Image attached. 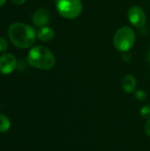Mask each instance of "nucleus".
Instances as JSON below:
<instances>
[{"label": "nucleus", "mask_w": 150, "mask_h": 151, "mask_svg": "<svg viewBox=\"0 0 150 151\" xmlns=\"http://www.w3.org/2000/svg\"><path fill=\"white\" fill-rule=\"evenodd\" d=\"M8 35L11 42L19 49L32 47L36 39L34 29L31 26L20 22L13 23L9 27Z\"/></svg>", "instance_id": "nucleus-1"}, {"label": "nucleus", "mask_w": 150, "mask_h": 151, "mask_svg": "<svg viewBox=\"0 0 150 151\" xmlns=\"http://www.w3.org/2000/svg\"><path fill=\"white\" fill-rule=\"evenodd\" d=\"M27 62L36 69L50 70L56 64L54 54L46 47L38 45L33 47L27 54Z\"/></svg>", "instance_id": "nucleus-2"}, {"label": "nucleus", "mask_w": 150, "mask_h": 151, "mask_svg": "<svg viewBox=\"0 0 150 151\" xmlns=\"http://www.w3.org/2000/svg\"><path fill=\"white\" fill-rule=\"evenodd\" d=\"M136 41L135 32L128 26L118 28L113 36V45L120 52H128Z\"/></svg>", "instance_id": "nucleus-3"}, {"label": "nucleus", "mask_w": 150, "mask_h": 151, "mask_svg": "<svg viewBox=\"0 0 150 151\" xmlns=\"http://www.w3.org/2000/svg\"><path fill=\"white\" fill-rule=\"evenodd\" d=\"M56 10L57 13L68 19L78 18L83 10L80 0H56Z\"/></svg>", "instance_id": "nucleus-4"}, {"label": "nucleus", "mask_w": 150, "mask_h": 151, "mask_svg": "<svg viewBox=\"0 0 150 151\" xmlns=\"http://www.w3.org/2000/svg\"><path fill=\"white\" fill-rule=\"evenodd\" d=\"M127 18L130 23L137 28L143 27L147 22V15L144 10L139 5H133L129 8L127 12Z\"/></svg>", "instance_id": "nucleus-5"}, {"label": "nucleus", "mask_w": 150, "mask_h": 151, "mask_svg": "<svg viewBox=\"0 0 150 151\" xmlns=\"http://www.w3.org/2000/svg\"><path fill=\"white\" fill-rule=\"evenodd\" d=\"M17 65V60L14 55L11 53H4L0 56V73L10 74Z\"/></svg>", "instance_id": "nucleus-6"}, {"label": "nucleus", "mask_w": 150, "mask_h": 151, "mask_svg": "<svg viewBox=\"0 0 150 151\" xmlns=\"http://www.w3.org/2000/svg\"><path fill=\"white\" fill-rule=\"evenodd\" d=\"M50 12L44 8L37 9L32 16V22L37 27H42L47 26V24L50 22Z\"/></svg>", "instance_id": "nucleus-7"}, {"label": "nucleus", "mask_w": 150, "mask_h": 151, "mask_svg": "<svg viewBox=\"0 0 150 151\" xmlns=\"http://www.w3.org/2000/svg\"><path fill=\"white\" fill-rule=\"evenodd\" d=\"M121 86L124 91L127 94H132L135 92L137 87L136 78L132 74H126L121 81Z\"/></svg>", "instance_id": "nucleus-8"}, {"label": "nucleus", "mask_w": 150, "mask_h": 151, "mask_svg": "<svg viewBox=\"0 0 150 151\" xmlns=\"http://www.w3.org/2000/svg\"><path fill=\"white\" fill-rule=\"evenodd\" d=\"M55 36V32L54 30L50 27H40L36 33V37L42 41V42H50Z\"/></svg>", "instance_id": "nucleus-9"}, {"label": "nucleus", "mask_w": 150, "mask_h": 151, "mask_svg": "<svg viewBox=\"0 0 150 151\" xmlns=\"http://www.w3.org/2000/svg\"><path fill=\"white\" fill-rule=\"evenodd\" d=\"M11 127L10 119L4 114H0V133H6Z\"/></svg>", "instance_id": "nucleus-10"}, {"label": "nucleus", "mask_w": 150, "mask_h": 151, "mask_svg": "<svg viewBox=\"0 0 150 151\" xmlns=\"http://www.w3.org/2000/svg\"><path fill=\"white\" fill-rule=\"evenodd\" d=\"M140 115L141 116V118L146 119H150V105L147 104L144 105L141 108L140 111Z\"/></svg>", "instance_id": "nucleus-11"}, {"label": "nucleus", "mask_w": 150, "mask_h": 151, "mask_svg": "<svg viewBox=\"0 0 150 151\" xmlns=\"http://www.w3.org/2000/svg\"><path fill=\"white\" fill-rule=\"evenodd\" d=\"M134 96H135V98H136L138 101H140V102H144V101L147 99L148 95H147V93H146L144 90L139 89V90H136V91H135Z\"/></svg>", "instance_id": "nucleus-12"}, {"label": "nucleus", "mask_w": 150, "mask_h": 151, "mask_svg": "<svg viewBox=\"0 0 150 151\" xmlns=\"http://www.w3.org/2000/svg\"><path fill=\"white\" fill-rule=\"evenodd\" d=\"M8 42L4 37H0V52L4 53L6 51L8 50Z\"/></svg>", "instance_id": "nucleus-13"}, {"label": "nucleus", "mask_w": 150, "mask_h": 151, "mask_svg": "<svg viewBox=\"0 0 150 151\" xmlns=\"http://www.w3.org/2000/svg\"><path fill=\"white\" fill-rule=\"evenodd\" d=\"M144 129H145V133L147 134V135L150 137V119H148L147 122L145 123Z\"/></svg>", "instance_id": "nucleus-14"}, {"label": "nucleus", "mask_w": 150, "mask_h": 151, "mask_svg": "<svg viewBox=\"0 0 150 151\" xmlns=\"http://www.w3.org/2000/svg\"><path fill=\"white\" fill-rule=\"evenodd\" d=\"M27 0H11V2L14 4H17V5H20L22 4H24Z\"/></svg>", "instance_id": "nucleus-15"}, {"label": "nucleus", "mask_w": 150, "mask_h": 151, "mask_svg": "<svg viewBox=\"0 0 150 151\" xmlns=\"http://www.w3.org/2000/svg\"><path fill=\"white\" fill-rule=\"evenodd\" d=\"M6 1H7V0H0V8L6 3Z\"/></svg>", "instance_id": "nucleus-16"}, {"label": "nucleus", "mask_w": 150, "mask_h": 151, "mask_svg": "<svg viewBox=\"0 0 150 151\" xmlns=\"http://www.w3.org/2000/svg\"><path fill=\"white\" fill-rule=\"evenodd\" d=\"M147 58H148V61L150 63V49L148 51V54H147Z\"/></svg>", "instance_id": "nucleus-17"}]
</instances>
